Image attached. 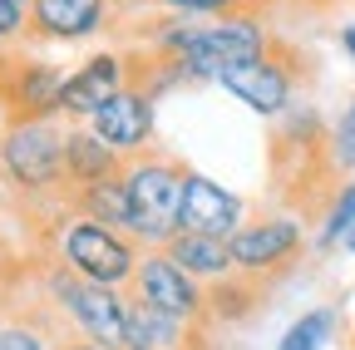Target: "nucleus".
Here are the masks:
<instances>
[{"mask_svg":"<svg viewBox=\"0 0 355 350\" xmlns=\"http://www.w3.org/2000/svg\"><path fill=\"white\" fill-rule=\"evenodd\" d=\"M69 123L60 119H6L0 128V173L25 202L64 207L69 202Z\"/></svg>","mask_w":355,"mask_h":350,"instance_id":"nucleus-1","label":"nucleus"},{"mask_svg":"<svg viewBox=\"0 0 355 350\" xmlns=\"http://www.w3.org/2000/svg\"><path fill=\"white\" fill-rule=\"evenodd\" d=\"M193 168L168 153V148H144L123 158V198H128V232L144 247H168L183 232V193H188Z\"/></svg>","mask_w":355,"mask_h":350,"instance_id":"nucleus-2","label":"nucleus"},{"mask_svg":"<svg viewBox=\"0 0 355 350\" xmlns=\"http://www.w3.org/2000/svg\"><path fill=\"white\" fill-rule=\"evenodd\" d=\"M144 252L148 247L139 237H128L109 222H94V217H84L64 202V207H55V232H50V252L44 256H55L60 267H69L84 281L128 286L133 272H139V261H144Z\"/></svg>","mask_w":355,"mask_h":350,"instance_id":"nucleus-3","label":"nucleus"},{"mask_svg":"<svg viewBox=\"0 0 355 350\" xmlns=\"http://www.w3.org/2000/svg\"><path fill=\"white\" fill-rule=\"evenodd\" d=\"M50 306L64 316V326L84 340H99L109 350H128V316H133V301L123 286H99V281H84L69 267H60L55 256H40L35 267Z\"/></svg>","mask_w":355,"mask_h":350,"instance_id":"nucleus-4","label":"nucleus"},{"mask_svg":"<svg viewBox=\"0 0 355 350\" xmlns=\"http://www.w3.org/2000/svg\"><path fill=\"white\" fill-rule=\"evenodd\" d=\"M306 79H311V55L301 45H291V40H282V35L261 55H252V60H242V64L217 74V84L232 99H242L252 114L272 119V123L296 109V94H301Z\"/></svg>","mask_w":355,"mask_h":350,"instance_id":"nucleus-5","label":"nucleus"},{"mask_svg":"<svg viewBox=\"0 0 355 350\" xmlns=\"http://www.w3.org/2000/svg\"><path fill=\"white\" fill-rule=\"evenodd\" d=\"M133 306H153L163 316H178V321H198V326H217L212 321V291L207 281L188 277L178 261L163 252V247H148L133 281L123 286Z\"/></svg>","mask_w":355,"mask_h":350,"instance_id":"nucleus-6","label":"nucleus"},{"mask_svg":"<svg viewBox=\"0 0 355 350\" xmlns=\"http://www.w3.org/2000/svg\"><path fill=\"white\" fill-rule=\"evenodd\" d=\"M30 50L35 45L0 50V114L6 119H64V69Z\"/></svg>","mask_w":355,"mask_h":350,"instance_id":"nucleus-7","label":"nucleus"},{"mask_svg":"<svg viewBox=\"0 0 355 350\" xmlns=\"http://www.w3.org/2000/svg\"><path fill=\"white\" fill-rule=\"evenodd\" d=\"M301 256H306V222L291 217V212L252 217V222L232 237V267L242 277H252L257 286L282 281Z\"/></svg>","mask_w":355,"mask_h":350,"instance_id":"nucleus-8","label":"nucleus"},{"mask_svg":"<svg viewBox=\"0 0 355 350\" xmlns=\"http://www.w3.org/2000/svg\"><path fill=\"white\" fill-rule=\"evenodd\" d=\"M25 45H89L119 30L114 0H30Z\"/></svg>","mask_w":355,"mask_h":350,"instance_id":"nucleus-9","label":"nucleus"},{"mask_svg":"<svg viewBox=\"0 0 355 350\" xmlns=\"http://www.w3.org/2000/svg\"><path fill=\"white\" fill-rule=\"evenodd\" d=\"M128 84V55L123 45L114 50H94L89 60H79V69L64 74V123H89L104 99H114Z\"/></svg>","mask_w":355,"mask_h":350,"instance_id":"nucleus-10","label":"nucleus"},{"mask_svg":"<svg viewBox=\"0 0 355 350\" xmlns=\"http://www.w3.org/2000/svg\"><path fill=\"white\" fill-rule=\"evenodd\" d=\"M89 128L123 158L153 148V94L144 84H123L114 99H104V109L89 119Z\"/></svg>","mask_w":355,"mask_h":350,"instance_id":"nucleus-11","label":"nucleus"},{"mask_svg":"<svg viewBox=\"0 0 355 350\" xmlns=\"http://www.w3.org/2000/svg\"><path fill=\"white\" fill-rule=\"evenodd\" d=\"M242 227H247V202L232 188H222V183L202 178V173H193L188 193H183V232H202V237L232 242Z\"/></svg>","mask_w":355,"mask_h":350,"instance_id":"nucleus-12","label":"nucleus"},{"mask_svg":"<svg viewBox=\"0 0 355 350\" xmlns=\"http://www.w3.org/2000/svg\"><path fill=\"white\" fill-rule=\"evenodd\" d=\"M128 350H212V326L163 316V311H153V306H133Z\"/></svg>","mask_w":355,"mask_h":350,"instance_id":"nucleus-13","label":"nucleus"},{"mask_svg":"<svg viewBox=\"0 0 355 350\" xmlns=\"http://www.w3.org/2000/svg\"><path fill=\"white\" fill-rule=\"evenodd\" d=\"M64 163H69V193L74 188H94L123 173V153H114L89 123H69V143H64Z\"/></svg>","mask_w":355,"mask_h":350,"instance_id":"nucleus-14","label":"nucleus"},{"mask_svg":"<svg viewBox=\"0 0 355 350\" xmlns=\"http://www.w3.org/2000/svg\"><path fill=\"white\" fill-rule=\"evenodd\" d=\"M178 267H183L188 277L217 286V281H227L237 267H232V242H222V237H202V232H178L168 247H163Z\"/></svg>","mask_w":355,"mask_h":350,"instance_id":"nucleus-15","label":"nucleus"},{"mask_svg":"<svg viewBox=\"0 0 355 350\" xmlns=\"http://www.w3.org/2000/svg\"><path fill=\"white\" fill-rule=\"evenodd\" d=\"M69 207L84 212V217H94V222H109L119 232H128V198H123V173L109 183H94V188H74L69 193ZM133 237V232H128Z\"/></svg>","mask_w":355,"mask_h":350,"instance_id":"nucleus-16","label":"nucleus"},{"mask_svg":"<svg viewBox=\"0 0 355 350\" xmlns=\"http://www.w3.org/2000/svg\"><path fill=\"white\" fill-rule=\"evenodd\" d=\"M336 335H340V311H336V306H311V311H301L286 326L277 350H326Z\"/></svg>","mask_w":355,"mask_h":350,"instance_id":"nucleus-17","label":"nucleus"},{"mask_svg":"<svg viewBox=\"0 0 355 350\" xmlns=\"http://www.w3.org/2000/svg\"><path fill=\"white\" fill-rule=\"evenodd\" d=\"M350 232H355V178L340 183V188L331 193V202L321 207V237H316V247H321V252L345 247Z\"/></svg>","mask_w":355,"mask_h":350,"instance_id":"nucleus-18","label":"nucleus"},{"mask_svg":"<svg viewBox=\"0 0 355 350\" xmlns=\"http://www.w3.org/2000/svg\"><path fill=\"white\" fill-rule=\"evenodd\" d=\"M158 10L198 15V20H227V15H266V0H153Z\"/></svg>","mask_w":355,"mask_h":350,"instance_id":"nucleus-19","label":"nucleus"},{"mask_svg":"<svg viewBox=\"0 0 355 350\" xmlns=\"http://www.w3.org/2000/svg\"><path fill=\"white\" fill-rule=\"evenodd\" d=\"M326 153H331V168L336 173H355V99L326 128Z\"/></svg>","mask_w":355,"mask_h":350,"instance_id":"nucleus-20","label":"nucleus"},{"mask_svg":"<svg viewBox=\"0 0 355 350\" xmlns=\"http://www.w3.org/2000/svg\"><path fill=\"white\" fill-rule=\"evenodd\" d=\"M25 30H30L25 6H10V0H0V50H15V45H25Z\"/></svg>","mask_w":355,"mask_h":350,"instance_id":"nucleus-21","label":"nucleus"},{"mask_svg":"<svg viewBox=\"0 0 355 350\" xmlns=\"http://www.w3.org/2000/svg\"><path fill=\"white\" fill-rule=\"evenodd\" d=\"M340 0H266V15H326Z\"/></svg>","mask_w":355,"mask_h":350,"instance_id":"nucleus-22","label":"nucleus"},{"mask_svg":"<svg viewBox=\"0 0 355 350\" xmlns=\"http://www.w3.org/2000/svg\"><path fill=\"white\" fill-rule=\"evenodd\" d=\"M114 10H119V25H123V20H139V15H148L158 6H153V0H114Z\"/></svg>","mask_w":355,"mask_h":350,"instance_id":"nucleus-23","label":"nucleus"},{"mask_svg":"<svg viewBox=\"0 0 355 350\" xmlns=\"http://www.w3.org/2000/svg\"><path fill=\"white\" fill-rule=\"evenodd\" d=\"M55 350H109V345H99V340H84V335H64Z\"/></svg>","mask_w":355,"mask_h":350,"instance_id":"nucleus-24","label":"nucleus"},{"mask_svg":"<svg viewBox=\"0 0 355 350\" xmlns=\"http://www.w3.org/2000/svg\"><path fill=\"white\" fill-rule=\"evenodd\" d=\"M340 45H345V55L355 60V20H350V25H340Z\"/></svg>","mask_w":355,"mask_h":350,"instance_id":"nucleus-25","label":"nucleus"},{"mask_svg":"<svg viewBox=\"0 0 355 350\" xmlns=\"http://www.w3.org/2000/svg\"><path fill=\"white\" fill-rule=\"evenodd\" d=\"M340 252H345V256H355V232L345 237V247H340Z\"/></svg>","mask_w":355,"mask_h":350,"instance_id":"nucleus-26","label":"nucleus"},{"mask_svg":"<svg viewBox=\"0 0 355 350\" xmlns=\"http://www.w3.org/2000/svg\"><path fill=\"white\" fill-rule=\"evenodd\" d=\"M10 6H30V0H10Z\"/></svg>","mask_w":355,"mask_h":350,"instance_id":"nucleus-27","label":"nucleus"},{"mask_svg":"<svg viewBox=\"0 0 355 350\" xmlns=\"http://www.w3.org/2000/svg\"><path fill=\"white\" fill-rule=\"evenodd\" d=\"M350 350H355V335H350Z\"/></svg>","mask_w":355,"mask_h":350,"instance_id":"nucleus-28","label":"nucleus"},{"mask_svg":"<svg viewBox=\"0 0 355 350\" xmlns=\"http://www.w3.org/2000/svg\"><path fill=\"white\" fill-rule=\"evenodd\" d=\"M0 256H6V247H0Z\"/></svg>","mask_w":355,"mask_h":350,"instance_id":"nucleus-29","label":"nucleus"}]
</instances>
